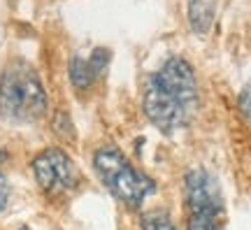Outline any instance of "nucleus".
Returning <instances> with one entry per match:
<instances>
[{
  "mask_svg": "<svg viewBox=\"0 0 251 230\" xmlns=\"http://www.w3.org/2000/svg\"><path fill=\"white\" fill-rule=\"evenodd\" d=\"M198 105V79L191 63L181 56H170L161 70L144 79L142 107L147 119L158 130L172 133L188 121Z\"/></svg>",
  "mask_w": 251,
  "mask_h": 230,
  "instance_id": "f257e3e1",
  "label": "nucleus"
},
{
  "mask_svg": "<svg viewBox=\"0 0 251 230\" xmlns=\"http://www.w3.org/2000/svg\"><path fill=\"white\" fill-rule=\"evenodd\" d=\"M47 107L49 98L37 70L26 61H12L0 77V116L12 124H35Z\"/></svg>",
  "mask_w": 251,
  "mask_h": 230,
  "instance_id": "f03ea898",
  "label": "nucleus"
},
{
  "mask_svg": "<svg viewBox=\"0 0 251 230\" xmlns=\"http://www.w3.org/2000/svg\"><path fill=\"white\" fill-rule=\"evenodd\" d=\"M93 170L109 193L130 209H140L156 188L153 179L135 170L117 144H102L93 153Z\"/></svg>",
  "mask_w": 251,
  "mask_h": 230,
  "instance_id": "7ed1b4c3",
  "label": "nucleus"
},
{
  "mask_svg": "<svg viewBox=\"0 0 251 230\" xmlns=\"http://www.w3.org/2000/svg\"><path fill=\"white\" fill-rule=\"evenodd\" d=\"M33 175L37 186L49 195H63L79 184V172L70 153L61 147H47L33 158Z\"/></svg>",
  "mask_w": 251,
  "mask_h": 230,
  "instance_id": "20e7f679",
  "label": "nucleus"
},
{
  "mask_svg": "<svg viewBox=\"0 0 251 230\" xmlns=\"http://www.w3.org/2000/svg\"><path fill=\"white\" fill-rule=\"evenodd\" d=\"M188 212H207V214H224V195L216 177L205 168H196L186 175L184 181Z\"/></svg>",
  "mask_w": 251,
  "mask_h": 230,
  "instance_id": "39448f33",
  "label": "nucleus"
},
{
  "mask_svg": "<svg viewBox=\"0 0 251 230\" xmlns=\"http://www.w3.org/2000/svg\"><path fill=\"white\" fill-rule=\"evenodd\" d=\"M214 0H188V24L193 28V33H198V35L209 33L212 24H214Z\"/></svg>",
  "mask_w": 251,
  "mask_h": 230,
  "instance_id": "423d86ee",
  "label": "nucleus"
},
{
  "mask_svg": "<svg viewBox=\"0 0 251 230\" xmlns=\"http://www.w3.org/2000/svg\"><path fill=\"white\" fill-rule=\"evenodd\" d=\"M68 75H70L72 86L77 91H89L93 86V81L98 79L89 65V58H81V56H72L70 65H68Z\"/></svg>",
  "mask_w": 251,
  "mask_h": 230,
  "instance_id": "0eeeda50",
  "label": "nucleus"
},
{
  "mask_svg": "<svg viewBox=\"0 0 251 230\" xmlns=\"http://www.w3.org/2000/svg\"><path fill=\"white\" fill-rule=\"evenodd\" d=\"M140 228L142 230H179L177 223L172 221V216L168 212H147L140 219Z\"/></svg>",
  "mask_w": 251,
  "mask_h": 230,
  "instance_id": "6e6552de",
  "label": "nucleus"
},
{
  "mask_svg": "<svg viewBox=\"0 0 251 230\" xmlns=\"http://www.w3.org/2000/svg\"><path fill=\"white\" fill-rule=\"evenodd\" d=\"M186 230H221V216L207 212H188Z\"/></svg>",
  "mask_w": 251,
  "mask_h": 230,
  "instance_id": "1a4fd4ad",
  "label": "nucleus"
},
{
  "mask_svg": "<svg viewBox=\"0 0 251 230\" xmlns=\"http://www.w3.org/2000/svg\"><path fill=\"white\" fill-rule=\"evenodd\" d=\"M54 133L58 135L61 140H72V137H75V126H72V119H70L68 112H56Z\"/></svg>",
  "mask_w": 251,
  "mask_h": 230,
  "instance_id": "9d476101",
  "label": "nucleus"
},
{
  "mask_svg": "<svg viewBox=\"0 0 251 230\" xmlns=\"http://www.w3.org/2000/svg\"><path fill=\"white\" fill-rule=\"evenodd\" d=\"M109 56H112V53H109V49H105V47H96V49H93V53L89 56V65H91V70H93L96 77H100L102 70L107 68Z\"/></svg>",
  "mask_w": 251,
  "mask_h": 230,
  "instance_id": "9b49d317",
  "label": "nucleus"
},
{
  "mask_svg": "<svg viewBox=\"0 0 251 230\" xmlns=\"http://www.w3.org/2000/svg\"><path fill=\"white\" fill-rule=\"evenodd\" d=\"M240 109H242V114L251 121V84L240 93Z\"/></svg>",
  "mask_w": 251,
  "mask_h": 230,
  "instance_id": "f8f14e48",
  "label": "nucleus"
},
{
  "mask_svg": "<svg viewBox=\"0 0 251 230\" xmlns=\"http://www.w3.org/2000/svg\"><path fill=\"white\" fill-rule=\"evenodd\" d=\"M7 203H9V181H7V177L0 172V212L7 207Z\"/></svg>",
  "mask_w": 251,
  "mask_h": 230,
  "instance_id": "ddd939ff",
  "label": "nucleus"
},
{
  "mask_svg": "<svg viewBox=\"0 0 251 230\" xmlns=\"http://www.w3.org/2000/svg\"><path fill=\"white\" fill-rule=\"evenodd\" d=\"M5 158H7V153H5V149H0V165L5 163Z\"/></svg>",
  "mask_w": 251,
  "mask_h": 230,
  "instance_id": "4468645a",
  "label": "nucleus"
}]
</instances>
